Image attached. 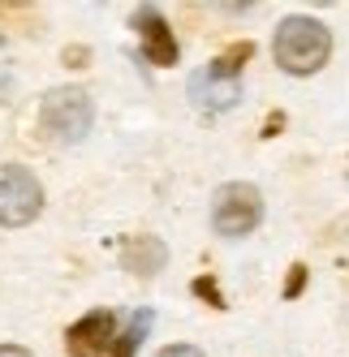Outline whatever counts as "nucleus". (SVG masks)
<instances>
[{
	"label": "nucleus",
	"mask_w": 349,
	"mask_h": 357,
	"mask_svg": "<svg viewBox=\"0 0 349 357\" xmlns=\"http://www.w3.org/2000/svg\"><path fill=\"white\" fill-rule=\"evenodd\" d=\"M0 357H31L22 344H0Z\"/></svg>",
	"instance_id": "obj_14"
},
{
	"label": "nucleus",
	"mask_w": 349,
	"mask_h": 357,
	"mask_svg": "<svg viewBox=\"0 0 349 357\" xmlns=\"http://www.w3.org/2000/svg\"><path fill=\"white\" fill-rule=\"evenodd\" d=\"M164 263H168V250H164L160 237H130L126 250H121V267H126L130 275H138V280L160 275Z\"/></svg>",
	"instance_id": "obj_8"
},
{
	"label": "nucleus",
	"mask_w": 349,
	"mask_h": 357,
	"mask_svg": "<svg viewBox=\"0 0 349 357\" xmlns=\"http://www.w3.org/2000/svg\"><path fill=\"white\" fill-rule=\"evenodd\" d=\"M194 297H203L211 310H224V305H229V301H224V293L216 289V280H211V275H198V280H194Z\"/></svg>",
	"instance_id": "obj_10"
},
{
	"label": "nucleus",
	"mask_w": 349,
	"mask_h": 357,
	"mask_svg": "<svg viewBox=\"0 0 349 357\" xmlns=\"http://www.w3.org/2000/svg\"><path fill=\"white\" fill-rule=\"evenodd\" d=\"M302 289H306V263H293L285 275V297H297Z\"/></svg>",
	"instance_id": "obj_11"
},
{
	"label": "nucleus",
	"mask_w": 349,
	"mask_h": 357,
	"mask_svg": "<svg viewBox=\"0 0 349 357\" xmlns=\"http://www.w3.org/2000/svg\"><path fill=\"white\" fill-rule=\"evenodd\" d=\"M190 99L203 112H229L237 99H242V78L237 69H229L224 61H211L203 69H194L190 78Z\"/></svg>",
	"instance_id": "obj_5"
},
{
	"label": "nucleus",
	"mask_w": 349,
	"mask_h": 357,
	"mask_svg": "<svg viewBox=\"0 0 349 357\" xmlns=\"http://www.w3.org/2000/svg\"><path fill=\"white\" fill-rule=\"evenodd\" d=\"M263 220V194L251 181H229L211 198V224L220 237H246Z\"/></svg>",
	"instance_id": "obj_3"
},
{
	"label": "nucleus",
	"mask_w": 349,
	"mask_h": 357,
	"mask_svg": "<svg viewBox=\"0 0 349 357\" xmlns=\"http://www.w3.org/2000/svg\"><path fill=\"white\" fill-rule=\"evenodd\" d=\"M39 121H43V134H52L57 142H82L91 134V121H95V108H91V95L82 86H57L43 95V108H39Z\"/></svg>",
	"instance_id": "obj_2"
},
{
	"label": "nucleus",
	"mask_w": 349,
	"mask_h": 357,
	"mask_svg": "<svg viewBox=\"0 0 349 357\" xmlns=\"http://www.w3.org/2000/svg\"><path fill=\"white\" fill-rule=\"evenodd\" d=\"M272 52H276V65L285 73H297V78H306V73L323 69L332 56V31L323 26L315 17H285L276 26V39H272Z\"/></svg>",
	"instance_id": "obj_1"
},
{
	"label": "nucleus",
	"mask_w": 349,
	"mask_h": 357,
	"mask_svg": "<svg viewBox=\"0 0 349 357\" xmlns=\"http://www.w3.org/2000/svg\"><path fill=\"white\" fill-rule=\"evenodd\" d=\"M39 211H43V185L35 181V172L22 164H0V224L22 228Z\"/></svg>",
	"instance_id": "obj_4"
},
{
	"label": "nucleus",
	"mask_w": 349,
	"mask_h": 357,
	"mask_svg": "<svg viewBox=\"0 0 349 357\" xmlns=\"http://www.w3.org/2000/svg\"><path fill=\"white\" fill-rule=\"evenodd\" d=\"M156 357H203V349H194V344H168Z\"/></svg>",
	"instance_id": "obj_12"
},
{
	"label": "nucleus",
	"mask_w": 349,
	"mask_h": 357,
	"mask_svg": "<svg viewBox=\"0 0 349 357\" xmlns=\"http://www.w3.org/2000/svg\"><path fill=\"white\" fill-rule=\"evenodd\" d=\"M151 319H156L151 310H134L130 327L112 340V353H108V357H134V353H138V344H142V336L151 331Z\"/></svg>",
	"instance_id": "obj_9"
},
{
	"label": "nucleus",
	"mask_w": 349,
	"mask_h": 357,
	"mask_svg": "<svg viewBox=\"0 0 349 357\" xmlns=\"http://www.w3.org/2000/svg\"><path fill=\"white\" fill-rule=\"evenodd\" d=\"M134 31L142 39V56L151 61V65H164V69L177 65V39H172V31H168V22L160 17V9L142 5L134 13Z\"/></svg>",
	"instance_id": "obj_7"
},
{
	"label": "nucleus",
	"mask_w": 349,
	"mask_h": 357,
	"mask_svg": "<svg viewBox=\"0 0 349 357\" xmlns=\"http://www.w3.org/2000/svg\"><path fill=\"white\" fill-rule=\"evenodd\" d=\"M117 340V314L112 310H91L87 319H78L65 331V349L69 357H99L108 353Z\"/></svg>",
	"instance_id": "obj_6"
},
{
	"label": "nucleus",
	"mask_w": 349,
	"mask_h": 357,
	"mask_svg": "<svg viewBox=\"0 0 349 357\" xmlns=\"http://www.w3.org/2000/svg\"><path fill=\"white\" fill-rule=\"evenodd\" d=\"M65 65H87V52H82V47H69V52H65Z\"/></svg>",
	"instance_id": "obj_13"
}]
</instances>
